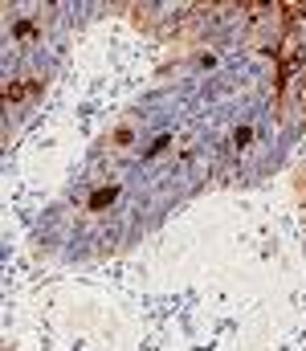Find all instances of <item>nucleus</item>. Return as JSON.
<instances>
[{"instance_id": "1", "label": "nucleus", "mask_w": 306, "mask_h": 351, "mask_svg": "<svg viewBox=\"0 0 306 351\" xmlns=\"http://www.w3.org/2000/svg\"><path fill=\"white\" fill-rule=\"evenodd\" d=\"M106 200H115V188H106V192H98V196H94L90 204H94V209H102V204H106Z\"/></svg>"}]
</instances>
